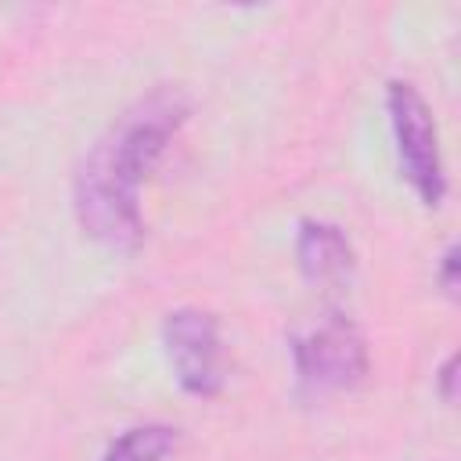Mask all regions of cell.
<instances>
[{
  "label": "cell",
  "instance_id": "1",
  "mask_svg": "<svg viewBox=\"0 0 461 461\" xmlns=\"http://www.w3.org/2000/svg\"><path fill=\"white\" fill-rule=\"evenodd\" d=\"M187 115L191 97L173 83H158L94 137L72 176V209L86 238L122 256L144 245L140 187L184 130Z\"/></svg>",
  "mask_w": 461,
  "mask_h": 461
},
{
  "label": "cell",
  "instance_id": "2",
  "mask_svg": "<svg viewBox=\"0 0 461 461\" xmlns=\"http://www.w3.org/2000/svg\"><path fill=\"white\" fill-rule=\"evenodd\" d=\"M295 393L303 400H324L357 389L371 371L367 339L342 310H324L288 335Z\"/></svg>",
  "mask_w": 461,
  "mask_h": 461
},
{
  "label": "cell",
  "instance_id": "3",
  "mask_svg": "<svg viewBox=\"0 0 461 461\" xmlns=\"http://www.w3.org/2000/svg\"><path fill=\"white\" fill-rule=\"evenodd\" d=\"M385 112H389L400 176L411 184V191L418 194V202L425 209H439L447 198V169H443L439 130H436L429 101L421 97V90L414 83L389 79Z\"/></svg>",
  "mask_w": 461,
  "mask_h": 461
},
{
  "label": "cell",
  "instance_id": "4",
  "mask_svg": "<svg viewBox=\"0 0 461 461\" xmlns=\"http://www.w3.org/2000/svg\"><path fill=\"white\" fill-rule=\"evenodd\" d=\"M162 346L176 385L187 396L209 400L227 382V353L220 321L198 306H176L162 317Z\"/></svg>",
  "mask_w": 461,
  "mask_h": 461
},
{
  "label": "cell",
  "instance_id": "5",
  "mask_svg": "<svg viewBox=\"0 0 461 461\" xmlns=\"http://www.w3.org/2000/svg\"><path fill=\"white\" fill-rule=\"evenodd\" d=\"M295 267L317 288H346L357 270L353 245L339 223L299 220L295 230Z\"/></svg>",
  "mask_w": 461,
  "mask_h": 461
},
{
  "label": "cell",
  "instance_id": "6",
  "mask_svg": "<svg viewBox=\"0 0 461 461\" xmlns=\"http://www.w3.org/2000/svg\"><path fill=\"white\" fill-rule=\"evenodd\" d=\"M180 443V432L166 421H144V425H133L126 432H119L101 461H166Z\"/></svg>",
  "mask_w": 461,
  "mask_h": 461
},
{
  "label": "cell",
  "instance_id": "7",
  "mask_svg": "<svg viewBox=\"0 0 461 461\" xmlns=\"http://www.w3.org/2000/svg\"><path fill=\"white\" fill-rule=\"evenodd\" d=\"M457 245L450 241L447 249H443V256H439V267H436V281H439V288H443V295L454 303L457 299V288H461V281H457Z\"/></svg>",
  "mask_w": 461,
  "mask_h": 461
},
{
  "label": "cell",
  "instance_id": "8",
  "mask_svg": "<svg viewBox=\"0 0 461 461\" xmlns=\"http://www.w3.org/2000/svg\"><path fill=\"white\" fill-rule=\"evenodd\" d=\"M436 393H439V400L447 407H454V400H457V353H450L439 364V371H436Z\"/></svg>",
  "mask_w": 461,
  "mask_h": 461
}]
</instances>
